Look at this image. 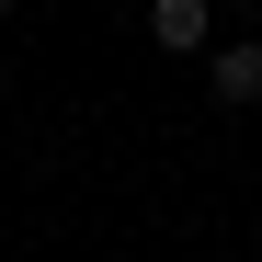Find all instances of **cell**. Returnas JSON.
I'll use <instances>...</instances> for the list:
<instances>
[{
	"instance_id": "cell-1",
	"label": "cell",
	"mask_w": 262,
	"mask_h": 262,
	"mask_svg": "<svg viewBox=\"0 0 262 262\" xmlns=\"http://www.w3.org/2000/svg\"><path fill=\"white\" fill-rule=\"evenodd\" d=\"M205 92L228 103V114H251V103H262V34H228V46H205Z\"/></svg>"
},
{
	"instance_id": "cell-2",
	"label": "cell",
	"mask_w": 262,
	"mask_h": 262,
	"mask_svg": "<svg viewBox=\"0 0 262 262\" xmlns=\"http://www.w3.org/2000/svg\"><path fill=\"white\" fill-rule=\"evenodd\" d=\"M205 0H148V46H171V57H205Z\"/></svg>"
},
{
	"instance_id": "cell-3",
	"label": "cell",
	"mask_w": 262,
	"mask_h": 262,
	"mask_svg": "<svg viewBox=\"0 0 262 262\" xmlns=\"http://www.w3.org/2000/svg\"><path fill=\"white\" fill-rule=\"evenodd\" d=\"M0 23H23V0H0Z\"/></svg>"
}]
</instances>
